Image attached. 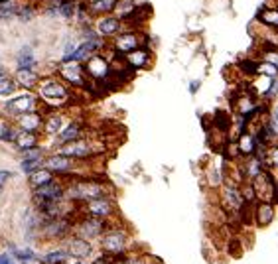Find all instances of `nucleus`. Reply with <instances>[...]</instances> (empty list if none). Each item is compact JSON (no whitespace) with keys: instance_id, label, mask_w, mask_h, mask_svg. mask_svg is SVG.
Segmentation results:
<instances>
[{"instance_id":"33","label":"nucleus","mask_w":278,"mask_h":264,"mask_svg":"<svg viewBox=\"0 0 278 264\" xmlns=\"http://www.w3.org/2000/svg\"><path fill=\"white\" fill-rule=\"evenodd\" d=\"M18 131H14L12 125H0V140L2 142H14Z\"/></svg>"},{"instance_id":"17","label":"nucleus","mask_w":278,"mask_h":264,"mask_svg":"<svg viewBox=\"0 0 278 264\" xmlns=\"http://www.w3.org/2000/svg\"><path fill=\"white\" fill-rule=\"evenodd\" d=\"M18 127H20V131L38 134L40 129H44V117L38 111H30V113L18 117Z\"/></svg>"},{"instance_id":"34","label":"nucleus","mask_w":278,"mask_h":264,"mask_svg":"<svg viewBox=\"0 0 278 264\" xmlns=\"http://www.w3.org/2000/svg\"><path fill=\"white\" fill-rule=\"evenodd\" d=\"M14 257L20 259V261H24V263H30V261H36L38 259L34 255V251H30V249H14Z\"/></svg>"},{"instance_id":"23","label":"nucleus","mask_w":278,"mask_h":264,"mask_svg":"<svg viewBox=\"0 0 278 264\" xmlns=\"http://www.w3.org/2000/svg\"><path fill=\"white\" fill-rule=\"evenodd\" d=\"M49 181H53V174L47 172L46 168H40V170H36L34 174H30V185H32L34 189H38V187H42V185H46V183H49Z\"/></svg>"},{"instance_id":"1","label":"nucleus","mask_w":278,"mask_h":264,"mask_svg":"<svg viewBox=\"0 0 278 264\" xmlns=\"http://www.w3.org/2000/svg\"><path fill=\"white\" fill-rule=\"evenodd\" d=\"M109 185L93 179H77L65 187V195L73 201H93L101 197H109Z\"/></svg>"},{"instance_id":"24","label":"nucleus","mask_w":278,"mask_h":264,"mask_svg":"<svg viewBox=\"0 0 278 264\" xmlns=\"http://www.w3.org/2000/svg\"><path fill=\"white\" fill-rule=\"evenodd\" d=\"M16 61H18V69H34L36 57H34V53H32V47H28V45L22 47Z\"/></svg>"},{"instance_id":"2","label":"nucleus","mask_w":278,"mask_h":264,"mask_svg":"<svg viewBox=\"0 0 278 264\" xmlns=\"http://www.w3.org/2000/svg\"><path fill=\"white\" fill-rule=\"evenodd\" d=\"M127 243H129V235L127 231L123 229H107L103 233V239H101V249L105 253V257H111V259H119L127 253Z\"/></svg>"},{"instance_id":"12","label":"nucleus","mask_w":278,"mask_h":264,"mask_svg":"<svg viewBox=\"0 0 278 264\" xmlns=\"http://www.w3.org/2000/svg\"><path fill=\"white\" fill-rule=\"evenodd\" d=\"M113 47H115L117 53L127 55V53H131V51H135V49L142 47V40H140V36L137 34V32H123V34L115 36V44H113Z\"/></svg>"},{"instance_id":"41","label":"nucleus","mask_w":278,"mask_h":264,"mask_svg":"<svg viewBox=\"0 0 278 264\" xmlns=\"http://www.w3.org/2000/svg\"><path fill=\"white\" fill-rule=\"evenodd\" d=\"M197 89H199V81H191V85H189V91H191V93H195Z\"/></svg>"},{"instance_id":"6","label":"nucleus","mask_w":278,"mask_h":264,"mask_svg":"<svg viewBox=\"0 0 278 264\" xmlns=\"http://www.w3.org/2000/svg\"><path fill=\"white\" fill-rule=\"evenodd\" d=\"M4 111L6 115H12V117H20V115H26L30 111H36V97L32 93H22V95H16L12 99H8L4 103Z\"/></svg>"},{"instance_id":"31","label":"nucleus","mask_w":278,"mask_h":264,"mask_svg":"<svg viewBox=\"0 0 278 264\" xmlns=\"http://www.w3.org/2000/svg\"><path fill=\"white\" fill-rule=\"evenodd\" d=\"M42 166H44V158H42V156H40V158H24L22 164H20L22 172H26V174H34V172L40 170Z\"/></svg>"},{"instance_id":"11","label":"nucleus","mask_w":278,"mask_h":264,"mask_svg":"<svg viewBox=\"0 0 278 264\" xmlns=\"http://www.w3.org/2000/svg\"><path fill=\"white\" fill-rule=\"evenodd\" d=\"M85 211L89 217H97V219H107L111 215H115V203L111 197H101V199H93L85 203Z\"/></svg>"},{"instance_id":"22","label":"nucleus","mask_w":278,"mask_h":264,"mask_svg":"<svg viewBox=\"0 0 278 264\" xmlns=\"http://www.w3.org/2000/svg\"><path fill=\"white\" fill-rule=\"evenodd\" d=\"M38 134L36 132H24V131H18L16 134V146L20 148V150H24V152H28V150H34V148H38Z\"/></svg>"},{"instance_id":"40","label":"nucleus","mask_w":278,"mask_h":264,"mask_svg":"<svg viewBox=\"0 0 278 264\" xmlns=\"http://www.w3.org/2000/svg\"><path fill=\"white\" fill-rule=\"evenodd\" d=\"M0 264H14V263H12V259L8 255H0Z\"/></svg>"},{"instance_id":"37","label":"nucleus","mask_w":278,"mask_h":264,"mask_svg":"<svg viewBox=\"0 0 278 264\" xmlns=\"http://www.w3.org/2000/svg\"><path fill=\"white\" fill-rule=\"evenodd\" d=\"M12 177V174L10 172H6V170H0V191H2V187L6 185V181Z\"/></svg>"},{"instance_id":"5","label":"nucleus","mask_w":278,"mask_h":264,"mask_svg":"<svg viewBox=\"0 0 278 264\" xmlns=\"http://www.w3.org/2000/svg\"><path fill=\"white\" fill-rule=\"evenodd\" d=\"M75 231L81 239L89 241V239H99L105 231H107V221L105 219H97V217H83L79 219V223L75 225Z\"/></svg>"},{"instance_id":"26","label":"nucleus","mask_w":278,"mask_h":264,"mask_svg":"<svg viewBox=\"0 0 278 264\" xmlns=\"http://www.w3.org/2000/svg\"><path fill=\"white\" fill-rule=\"evenodd\" d=\"M79 136H81V127L77 123H71V125H67V129H63V131L59 132V142L61 144H67V142L79 140Z\"/></svg>"},{"instance_id":"38","label":"nucleus","mask_w":278,"mask_h":264,"mask_svg":"<svg viewBox=\"0 0 278 264\" xmlns=\"http://www.w3.org/2000/svg\"><path fill=\"white\" fill-rule=\"evenodd\" d=\"M121 264H146V263L142 259H139V257H129V259H123Z\"/></svg>"},{"instance_id":"25","label":"nucleus","mask_w":278,"mask_h":264,"mask_svg":"<svg viewBox=\"0 0 278 264\" xmlns=\"http://www.w3.org/2000/svg\"><path fill=\"white\" fill-rule=\"evenodd\" d=\"M44 131L46 134H59V132L63 131V119H61V115H49L46 121H44Z\"/></svg>"},{"instance_id":"14","label":"nucleus","mask_w":278,"mask_h":264,"mask_svg":"<svg viewBox=\"0 0 278 264\" xmlns=\"http://www.w3.org/2000/svg\"><path fill=\"white\" fill-rule=\"evenodd\" d=\"M91 253H93V247H91L89 241H85V239H81V237H71V239L67 241V255H69V259L73 257V259H77V261H83V259H87Z\"/></svg>"},{"instance_id":"36","label":"nucleus","mask_w":278,"mask_h":264,"mask_svg":"<svg viewBox=\"0 0 278 264\" xmlns=\"http://www.w3.org/2000/svg\"><path fill=\"white\" fill-rule=\"evenodd\" d=\"M277 95H278V79H271V85H269L265 97H267V99H273V97H277Z\"/></svg>"},{"instance_id":"18","label":"nucleus","mask_w":278,"mask_h":264,"mask_svg":"<svg viewBox=\"0 0 278 264\" xmlns=\"http://www.w3.org/2000/svg\"><path fill=\"white\" fill-rule=\"evenodd\" d=\"M253 219H257L255 223L259 227H269L275 219V203H267V201H259L255 211H253Z\"/></svg>"},{"instance_id":"15","label":"nucleus","mask_w":278,"mask_h":264,"mask_svg":"<svg viewBox=\"0 0 278 264\" xmlns=\"http://www.w3.org/2000/svg\"><path fill=\"white\" fill-rule=\"evenodd\" d=\"M44 166L51 174H69V170L73 168V160L57 152V154L49 156L47 160H44Z\"/></svg>"},{"instance_id":"10","label":"nucleus","mask_w":278,"mask_h":264,"mask_svg":"<svg viewBox=\"0 0 278 264\" xmlns=\"http://www.w3.org/2000/svg\"><path fill=\"white\" fill-rule=\"evenodd\" d=\"M59 75H61L67 83H71L73 87H85V85H87V75H85L81 63H73V61L61 63Z\"/></svg>"},{"instance_id":"4","label":"nucleus","mask_w":278,"mask_h":264,"mask_svg":"<svg viewBox=\"0 0 278 264\" xmlns=\"http://www.w3.org/2000/svg\"><path fill=\"white\" fill-rule=\"evenodd\" d=\"M65 195V185L61 181H49L38 189H34V203L40 207L47 205V203H53V201H61Z\"/></svg>"},{"instance_id":"42","label":"nucleus","mask_w":278,"mask_h":264,"mask_svg":"<svg viewBox=\"0 0 278 264\" xmlns=\"http://www.w3.org/2000/svg\"><path fill=\"white\" fill-rule=\"evenodd\" d=\"M273 123H278V107L273 111Z\"/></svg>"},{"instance_id":"8","label":"nucleus","mask_w":278,"mask_h":264,"mask_svg":"<svg viewBox=\"0 0 278 264\" xmlns=\"http://www.w3.org/2000/svg\"><path fill=\"white\" fill-rule=\"evenodd\" d=\"M83 71H85V75H89L95 81H107L109 79V73H111V63H109L107 57L95 53V55H91L87 59Z\"/></svg>"},{"instance_id":"44","label":"nucleus","mask_w":278,"mask_h":264,"mask_svg":"<svg viewBox=\"0 0 278 264\" xmlns=\"http://www.w3.org/2000/svg\"><path fill=\"white\" fill-rule=\"evenodd\" d=\"M93 2H99V0H89V4H93Z\"/></svg>"},{"instance_id":"20","label":"nucleus","mask_w":278,"mask_h":264,"mask_svg":"<svg viewBox=\"0 0 278 264\" xmlns=\"http://www.w3.org/2000/svg\"><path fill=\"white\" fill-rule=\"evenodd\" d=\"M257 138H255V134L253 132H243V134H239V140H237V148H239V152L243 154V156H255V152H257Z\"/></svg>"},{"instance_id":"35","label":"nucleus","mask_w":278,"mask_h":264,"mask_svg":"<svg viewBox=\"0 0 278 264\" xmlns=\"http://www.w3.org/2000/svg\"><path fill=\"white\" fill-rule=\"evenodd\" d=\"M265 164H269L271 168H278V146H271V148L267 150Z\"/></svg>"},{"instance_id":"39","label":"nucleus","mask_w":278,"mask_h":264,"mask_svg":"<svg viewBox=\"0 0 278 264\" xmlns=\"http://www.w3.org/2000/svg\"><path fill=\"white\" fill-rule=\"evenodd\" d=\"M93 264H115V263H113V259H111V257H105V255H103V257H99V259H97Z\"/></svg>"},{"instance_id":"28","label":"nucleus","mask_w":278,"mask_h":264,"mask_svg":"<svg viewBox=\"0 0 278 264\" xmlns=\"http://www.w3.org/2000/svg\"><path fill=\"white\" fill-rule=\"evenodd\" d=\"M67 261H69L67 251H49V253L42 259L44 264H65Z\"/></svg>"},{"instance_id":"19","label":"nucleus","mask_w":278,"mask_h":264,"mask_svg":"<svg viewBox=\"0 0 278 264\" xmlns=\"http://www.w3.org/2000/svg\"><path fill=\"white\" fill-rule=\"evenodd\" d=\"M125 59H127L131 71H133V69H142V67H146V65L150 63V51H148L146 47H139V49L127 53Z\"/></svg>"},{"instance_id":"16","label":"nucleus","mask_w":278,"mask_h":264,"mask_svg":"<svg viewBox=\"0 0 278 264\" xmlns=\"http://www.w3.org/2000/svg\"><path fill=\"white\" fill-rule=\"evenodd\" d=\"M123 28L121 20L115 18V16H101L97 20V26H95V32L101 36V38H111L115 34H119Z\"/></svg>"},{"instance_id":"13","label":"nucleus","mask_w":278,"mask_h":264,"mask_svg":"<svg viewBox=\"0 0 278 264\" xmlns=\"http://www.w3.org/2000/svg\"><path fill=\"white\" fill-rule=\"evenodd\" d=\"M223 197H225V203L231 211H241L245 207V199H243V193H241V187L237 183H233L229 179V183L223 187Z\"/></svg>"},{"instance_id":"21","label":"nucleus","mask_w":278,"mask_h":264,"mask_svg":"<svg viewBox=\"0 0 278 264\" xmlns=\"http://www.w3.org/2000/svg\"><path fill=\"white\" fill-rule=\"evenodd\" d=\"M14 81H16V85H22L24 89H32L40 83V75L34 69H18Z\"/></svg>"},{"instance_id":"3","label":"nucleus","mask_w":278,"mask_h":264,"mask_svg":"<svg viewBox=\"0 0 278 264\" xmlns=\"http://www.w3.org/2000/svg\"><path fill=\"white\" fill-rule=\"evenodd\" d=\"M40 85V97L47 105H63L69 101V91L59 79H44L38 83Z\"/></svg>"},{"instance_id":"29","label":"nucleus","mask_w":278,"mask_h":264,"mask_svg":"<svg viewBox=\"0 0 278 264\" xmlns=\"http://www.w3.org/2000/svg\"><path fill=\"white\" fill-rule=\"evenodd\" d=\"M259 16H261V22L265 26H271V28L278 30V8H265Z\"/></svg>"},{"instance_id":"43","label":"nucleus","mask_w":278,"mask_h":264,"mask_svg":"<svg viewBox=\"0 0 278 264\" xmlns=\"http://www.w3.org/2000/svg\"><path fill=\"white\" fill-rule=\"evenodd\" d=\"M2 77H6V69L0 65V79H2Z\"/></svg>"},{"instance_id":"32","label":"nucleus","mask_w":278,"mask_h":264,"mask_svg":"<svg viewBox=\"0 0 278 264\" xmlns=\"http://www.w3.org/2000/svg\"><path fill=\"white\" fill-rule=\"evenodd\" d=\"M59 14L67 20H71L75 14H77V2L75 0H61L59 4Z\"/></svg>"},{"instance_id":"9","label":"nucleus","mask_w":278,"mask_h":264,"mask_svg":"<svg viewBox=\"0 0 278 264\" xmlns=\"http://www.w3.org/2000/svg\"><path fill=\"white\" fill-rule=\"evenodd\" d=\"M99 150L95 148V144L93 142H89V140H73V142H67V144H63V148L59 150V154H63V156H67V158H77V160H85V158H89V156H93V154H97Z\"/></svg>"},{"instance_id":"7","label":"nucleus","mask_w":278,"mask_h":264,"mask_svg":"<svg viewBox=\"0 0 278 264\" xmlns=\"http://www.w3.org/2000/svg\"><path fill=\"white\" fill-rule=\"evenodd\" d=\"M71 229L73 223L69 221V217H53V219H44L42 235L46 239H63Z\"/></svg>"},{"instance_id":"30","label":"nucleus","mask_w":278,"mask_h":264,"mask_svg":"<svg viewBox=\"0 0 278 264\" xmlns=\"http://www.w3.org/2000/svg\"><path fill=\"white\" fill-rule=\"evenodd\" d=\"M16 87H18V85H16V81H14L12 77H8V75L2 77V79H0V97H2V99L12 97V95L16 93Z\"/></svg>"},{"instance_id":"27","label":"nucleus","mask_w":278,"mask_h":264,"mask_svg":"<svg viewBox=\"0 0 278 264\" xmlns=\"http://www.w3.org/2000/svg\"><path fill=\"white\" fill-rule=\"evenodd\" d=\"M117 4H119V0H99V2L89 4V10L95 14H109L117 8Z\"/></svg>"}]
</instances>
